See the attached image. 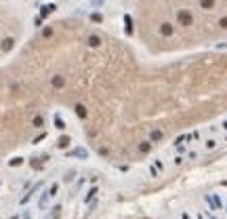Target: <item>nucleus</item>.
I'll use <instances>...</instances> for the list:
<instances>
[{"label": "nucleus", "instance_id": "obj_1", "mask_svg": "<svg viewBox=\"0 0 227 219\" xmlns=\"http://www.w3.org/2000/svg\"><path fill=\"white\" fill-rule=\"evenodd\" d=\"M25 34V17L17 7L0 2V61L13 59L21 49Z\"/></svg>", "mask_w": 227, "mask_h": 219}, {"label": "nucleus", "instance_id": "obj_2", "mask_svg": "<svg viewBox=\"0 0 227 219\" xmlns=\"http://www.w3.org/2000/svg\"><path fill=\"white\" fill-rule=\"evenodd\" d=\"M67 143H70V139H67V137H63V139H59V148H65Z\"/></svg>", "mask_w": 227, "mask_h": 219}, {"label": "nucleus", "instance_id": "obj_3", "mask_svg": "<svg viewBox=\"0 0 227 219\" xmlns=\"http://www.w3.org/2000/svg\"><path fill=\"white\" fill-rule=\"evenodd\" d=\"M200 219H202V217H200Z\"/></svg>", "mask_w": 227, "mask_h": 219}]
</instances>
